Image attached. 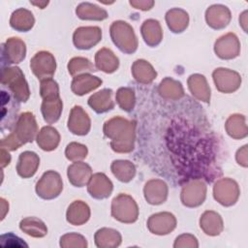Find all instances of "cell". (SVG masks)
<instances>
[{
    "label": "cell",
    "instance_id": "cell-1",
    "mask_svg": "<svg viewBox=\"0 0 248 248\" xmlns=\"http://www.w3.org/2000/svg\"><path fill=\"white\" fill-rule=\"evenodd\" d=\"M104 134L110 139L111 149L118 153H128L134 149L136 139V121L115 116L106 121Z\"/></svg>",
    "mask_w": 248,
    "mask_h": 248
},
{
    "label": "cell",
    "instance_id": "cell-2",
    "mask_svg": "<svg viewBox=\"0 0 248 248\" xmlns=\"http://www.w3.org/2000/svg\"><path fill=\"white\" fill-rule=\"evenodd\" d=\"M2 85L8 86L14 99L17 102H26L30 97L28 83L22 71L18 67L2 68Z\"/></svg>",
    "mask_w": 248,
    "mask_h": 248
},
{
    "label": "cell",
    "instance_id": "cell-3",
    "mask_svg": "<svg viewBox=\"0 0 248 248\" xmlns=\"http://www.w3.org/2000/svg\"><path fill=\"white\" fill-rule=\"evenodd\" d=\"M109 33L113 44L124 53H134L138 48V39L133 27L126 21L117 20L111 23Z\"/></svg>",
    "mask_w": 248,
    "mask_h": 248
},
{
    "label": "cell",
    "instance_id": "cell-4",
    "mask_svg": "<svg viewBox=\"0 0 248 248\" xmlns=\"http://www.w3.org/2000/svg\"><path fill=\"white\" fill-rule=\"evenodd\" d=\"M111 215L122 223H134L139 217V207L136 201L127 194H119L111 202Z\"/></svg>",
    "mask_w": 248,
    "mask_h": 248
},
{
    "label": "cell",
    "instance_id": "cell-5",
    "mask_svg": "<svg viewBox=\"0 0 248 248\" xmlns=\"http://www.w3.org/2000/svg\"><path fill=\"white\" fill-rule=\"evenodd\" d=\"M37 195L44 200L57 198L63 190V182L60 174L55 170L44 172L36 184Z\"/></svg>",
    "mask_w": 248,
    "mask_h": 248
},
{
    "label": "cell",
    "instance_id": "cell-6",
    "mask_svg": "<svg viewBox=\"0 0 248 248\" xmlns=\"http://www.w3.org/2000/svg\"><path fill=\"white\" fill-rule=\"evenodd\" d=\"M240 190L236 181L232 178H221L213 186L214 199L224 206L233 205L239 198Z\"/></svg>",
    "mask_w": 248,
    "mask_h": 248
},
{
    "label": "cell",
    "instance_id": "cell-7",
    "mask_svg": "<svg viewBox=\"0 0 248 248\" xmlns=\"http://www.w3.org/2000/svg\"><path fill=\"white\" fill-rule=\"evenodd\" d=\"M12 133L22 143L31 142L37 138L38 125L36 118L32 112L26 111L18 116Z\"/></svg>",
    "mask_w": 248,
    "mask_h": 248
},
{
    "label": "cell",
    "instance_id": "cell-8",
    "mask_svg": "<svg viewBox=\"0 0 248 248\" xmlns=\"http://www.w3.org/2000/svg\"><path fill=\"white\" fill-rule=\"evenodd\" d=\"M30 68L33 74L40 79L50 78L55 73L56 61L54 56L46 50L37 52L30 60Z\"/></svg>",
    "mask_w": 248,
    "mask_h": 248
},
{
    "label": "cell",
    "instance_id": "cell-9",
    "mask_svg": "<svg viewBox=\"0 0 248 248\" xmlns=\"http://www.w3.org/2000/svg\"><path fill=\"white\" fill-rule=\"evenodd\" d=\"M26 55L25 43L16 37L9 38L1 45V64L4 65L17 64L24 60Z\"/></svg>",
    "mask_w": 248,
    "mask_h": 248
},
{
    "label": "cell",
    "instance_id": "cell-10",
    "mask_svg": "<svg viewBox=\"0 0 248 248\" xmlns=\"http://www.w3.org/2000/svg\"><path fill=\"white\" fill-rule=\"evenodd\" d=\"M206 185L201 179H194L185 184L181 190V202L187 207H197L204 202Z\"/></svg>",
    "mask_w": 248,
    "mask_h": 248
},
{
    "label": "cell",
    "instance_id": "cell-11",
    "mask_svg": "<svg viewBox=\"0 0 248 248\" xmlns=\"http://www.w3.org/2000/svg\"><path fill=\"white\" fill-rule=\"evenodd\" d=\"M212 78L216 88L223 93H232L241 84L240 75L235 71L226 68L215 69L212 73Z\"/></svg>",
    "mask_w": 248,
    "mask_h": 248
},
{
    "label": "cell",
    "instance_id": "cell-12",
    "mask_svg": "<svg viewBox=\"0 0 248 248\" xmlns=\"http://www.w3.org/2000/svg\"><path fill=\"white\" fill-rule=\"evenodd\" d=\"M102 40V30L98 26H81L75 30L73 43L78 49H89Z\"/></svg>",
    "mask_w": 248,
    "mask_h": 248
},
{
    "label": "cell",
    "instance_id": "cell-13",
    "mask_svg": "<svg viewBox=\"0 0 248 248\" xmlns=\"http://www.w3.org/2000/svg\"><path fill=\"white\" fill-rule=\"evenodd\" d=\"M214 51L216 55L225 60L237 57L240 52V42L234 33H227L216 40L214 44Z\"/></svg>",
    "mask_w": 248,
    "mask_h": 248
},
{
    "label": "cell",
    "instance_id": "cell-14",
    "mask_svg": "<svg viewBox=\"0 0 248 248\" xmlns=\"http://www.w3.org/2000/svg\"><path fill=\"white\" fill-rule=\"evenodd\" d=\"M176 227V219L170 212H159L152 214L147 221L148 230L158 235L168 234Z\"/></svg>",
    "mask_w": 248,
    "mask_h": 248
},
{
    "label": "cell",
    "instance_id": "cell-15",
    "mask_svg": "<svg viewBox=\"0 0 248 248\" xmlns=\"http://www.w3.org/2000/svg\"><path fill=\"white\" fill-rule=\"evenodd\" d=\"M231 18L232 15L230 9L221 4L212 5L205 11V20L207 25L216 30L227 27Z\"/></svg>",
    "mask_w": 248,
    "mask_h": 248
},
{
    "label": "cell",
    "instance_id": "cell-16",
    "mask_svg": "<svg viewBox=\"0 0 248 248\" xmlns=\"http://www.w3.org/2000/svg\"><path fill=\"white\" fill-rule=\"evenodd\" d=\"M91 121L86 111L80 106H75L70 112L68 119V129L75 135L84 136L88 134Z\"/></svg>",
    "mask_w": 248,
    "mask_h": 248
},
{
    "label": "cell",
    "instance_id": "cell-17",
    "mask_svg": "<svg viewBox=\"0 0 248 248\" xmlns=\"http://www.w3.org/2000/svg\"><path fill=\"white\" fill-rule=\"evenodd\" d=\"M112 189V182L103 172H97L92 174L89 182L87 183L88 193L92 198L97 200H102L109 197Z\"/></svg>",
    "mask_w": 248,
    "mask_h": 248
},
{
    "label": "cell",
    "instance_id": "cell-18",
    "mask_svg": "<svg viewBox=\"0 0 248 248\" xmlns=\"http://www.w3.org/2000/svg\"><path fill=\"white\" fill-rule=\"evenodd\" d=\"M168 185L162 179H151L145 183L143 188L146 202L153 205L165 202L168 198Z\"/></svg>",
    "mask_w": 248,
    "mask_h": 248
},
{
    "label": "cell",
    "instance_id": "cell-19",
    "mask_svg": "<svg viewBox=\"0 0 248 248\" xmlns=\"http://www.w3.org/2000/svg\"><path fill=\"white\" fill-rule=\"evenodd\" d=\"M67 175L72 185L75 187H83L87 185L92 176V169L84 162H74L68 167Z\"/></svg>",
    "mask_w": 248,
    "mask_h": 248
},
{
    "label": "cell",
    "instance_id": "cell-20",
    "mask_svg": "<svg viewBox=\"0 0 248 248\" xmlns=\"http://www.w3.org/2000/svg\"><path fill=\"white\" fill-rule=\"evenodd\" d=\"M40 165L39 156L33 151L22 152L16 164V171L22 178H29L33 176Z\"/></svg>",
    "mask_w": 248,
    "mask_h": 248
},
{
    "label": "cell",
    "instance_id": "cell-21",
    "mask_svg": "<svg viewBox=\"0 0 248 248\" xmlns=\"http://www.w3.org/2000/svg\"><path fill=\"white\" fill-rule=\"evenodd\" d=\"M191 94L199 101L208 103L210 101V88L204 76L200 74L191 75L187 80Z\"/></svg>",
    "mask_w": 248,
    "mask_h": 248
},
{
    "label": "cell",
    "instance_id": "cell-22",
    "mask_svg": "<svg viewBox=\"0 0 248 248\" xmlns=\"http://www.w3.org/2000/svg\"><path fill=\"white\" fill-rule=\"evenodd\" d=\"M102 79L90 74H84L75 77L71 83L72 91L78 96L85 95L98 88L102 84Z\"/></svg>",
    "mask_w": 248,
    "mask_h": 248
},
{
    "label": "cell",
    "instance_id": "cell-23",
    "mask_svg": "<svg viewBox=\"0 0 248 248\" xmlns=\"http://www.w3.org/2000/svg\"><path fill=\"white\" fill-rule=\"evenodd\" d=\"M90 218V208L82 201L73 202L66 212L67 221L74 226H80L86 223Z\"/></svg>",
    "mask_w": 248,
    "mask_h": 248
},
{
    "label": "cell",
    "instance_id": "cell-24",
    "mask_svg": "<svg viewBox=\"0 0 248 248\" xmlns=\"http://www.w3.org/2000/svg\"><path fill=\"white\" fill-rule=\"evenodd\" d=\"M140 33L143 41L149 46H158L163 39L162 27L157 19L149 18L144 20L140 27Z\"/></svg>",
    "mask_w": 248,
    "mask_h": 248
},
{
    "label": "cell",
    "instance_id": "cell-25",
    "mask_svg": "<svg viewBox=\"0 0 248 248\" xmlns=\"http://www.w3.org/2000/svg\"><path fill=\"white\" fill-rule=\"evenodd\" d=\"M112 93V90L108 88H105L94 93L88 99L89 107L97 113H103L112 109L114 107Z\"/></svg>",
    "mask_w": 248,
    "mask_h": 248
},
{
    "label": "cell",
    "instance_id": "cell-26",
    "mask_svg": "<svg viewBox=\"0 0 248 248\" xmlns=\"http://www.w3.org/2000/svg\"><path fill=\"white\" fill-rule=\"evenodd\" d=\"M200 226L206 234L211 236L220 234L224 229L221 215L213 210H207L202 213L200 219Z\"/></svg>",
    "mask_w": 248,
    "mask_h": 248
},
{
    "label": "cell",
    "instance_id": "cell-27",
    "mask_svg": "<svg viewBox=\"0 0 248 248\" xmlns=\"http://www.w3.org/2000/svg\"><path fill=\"white\" fill-rule=\"evenodd\" d=\"M95 65L96 69L107 74H111L117 70L119 66V59L112 50L103 47L95 54Z\"/></svg>",
    "mask_w": 248,
    "mask_h": 248
},
{
    "label": "cell",
    "instance_id": "cell-28",
    "mask_svg": "<svg viewBox=\"0 0 248 248\" xmlns=\"http://www.w3.org/2000/svg\"><path fill=\"white\" fill-rule=\"evenodd\" d=\"M166 22L168 27L173 33L183 32L189 24V15L180 8H173L166 13Z\"/></svg>",
    "mask_w": 248,
    "mask_h": 248
},
{
    "label": "cell",
    "instance_id": "cell-29",
    "mask_svg": "<svg viewBox=\"0 0 248 248\" xmlns=\"http://www.w3.org/2000/svg\"><path fill=\"white\" fill-rule=\"evenodd\" d=\"M35 23L33 14L24 8H19L13 12L10 18V25L13 29L19 32L29 31Z\"/></svg>",
    "mask_w": 248,
    "mask_h": 248
},
{
    "label": "cell",
    "instance_id": "cell-30",
    "mask_svg": "<svg viewBox=\"0 0 248 248\" xmlns=\"http://www.w3.org/2000/svg\"><path fill=\"white\" fill-rule=\"evenodd\" d=\"M132 75L139 83L148 84L156 78L157 72L148 61L139 59L132 65Z\"/></svg>",
    "mask_w": 248,
    "mask_h": 248
},
{
    "label": "cell",
    "instance_id": "cell-31",
    "mask_svg": "<svg viewBox=\"0 0 248 248\" xmlns=\"http://www.w3.org/2000/svg\"><path fill=\"white\" fill-rule=\"evenodd\" d=\"M36 140L41 149L51 151L58 146L60 142V135L52 126H45L38 133Z\"/></svg>",
    "mask_w": 248,
    "mask_h": 248
},
{
    "label": "cell",
    "instance_id": "cell-32",
    "mask_svg": "<svg viewBox=\"0 0 248 248\" xmlns=\"http://www.w3.org/2000/svg\"><path fill=\"white\" fill-rule=\"evenodd\" d=\"M225 129L228 135L234 140H241L247 137L246 118L243 114L231 115L225 124Z\"/></svg>",
    "mask_w": 248,
    "mask_h": 248
},
{
    "label": "cell",
    "instance_id": "cell-33",
    "mask_svg": "<svg viewBox=\"0 0 248 248\" xmlns=\"http://www.w3.org/2000/svg\"><path fill=\"white\" fill-rule=\"evenodd\" d=\"M76 14L82 20H104L108 17L105 9L89 2L80 3L76 9Z\"/></svg>",
    "mask_w": 248,
    "mask_h": 248
},
{
    "label": "cell",
    "instance_id": "cell-34",
    "mask_svg": "<svg viewBox=\"0 0 248 248\" xmlns=\"http://www.w3.org/2000/svg\"><path fill=\"white\" fill-rule=\"evenodd\" d=\"M159 94L168 100H178L184 96V89L178 80L171 78H165L159 84Z\"/></svg>",
    "mask_w": 248,
    "mask_h": 248
},
{
    "label": "cell",
    "instance_id": "cell-35",
    "mask_svg": "<svg viewBox=\"0 0 248 248\" xmlns=\"http://www.w3.org/2000/svg\"><path fill=\"white\" fill-rule=\"evenodd\" d=\"M63 108V103L60 97L48 100H43L41 106V111L44 116V120L48 123L52 124L56 122L61 115Z\"/></svg>",
    "mask_w": 248,
    "mask_h": 248
},
{
    "label": "cell",
    "instance_id": "cell-36",
    "mask_svg": "<svg viewBox=\"0 0 248 248\" xmlns=\"http://www.w3.org/2000/svg\"><path fill=\"white\" fill-rule=\"evenodd\" d=\"M98 247H117L121 243V234L118 231L108 228L98 230L94 235Z\"/></svg>",
    "mask_w": 248,
    "mask_h": 248
},
{
    "label": "cell",
    "instance_id": "cell-37",
    "mask_svg": "<svg viewBox=\"0 0 248 248\" xmlns=\"http://www.w3.org/2000/svg\"><path fill=\"white\" fill-rule=\"evenodd\" d=\"M113 175L121 182H129L136 175L135 165L128 160H115L110 166Z\"/></svg>",
    "mask_w": 248,
    "mask_h": 248
},
{
    "label": "cell",
    "instance_id": "cell-38",
    "mask_svg": "<svg viewBox=\"0 0 248 248\" xmlns=\"http://www.w3.org/2000/svg\"><path fill=\"white\" fill-rule=\"evenodd\" d=\"M20 230L33 237H44L47 233L46 224L37 217H26L19 222Z\"/></svg>",
    "mask_w": 248,
    "mask_h": 248
},
{
    "label": "cell",
    "instance_id": "cell-39",
    "mask_svg": "<svg viewBox=\"0 0 248 248\" xmlns=\"http://www.w3.org/2000/svg\"><path fill=\"white\" fill-rule=\"evenodd\" d=\"M68 71L72 77H78L84 74L97 71L91 61L85 57H74L68 63Z\"/></svg>",
    "mask_w": 248,
    "mask_h": 248
},
{
    "label": "cell",
    "instance_id": "cell-40",
    "mask_svg": "<svg viewBox=\"0 0 248 248\" xmlns=\"http://www.w3.org/2000/svg\"><path fill=\"white\" fill-rule=\"evenodd\" d=\"M116 102L121 109L131 111L136 104L135 91L130 87H120L115 95Z\"/></svg>",
    "mask_w": 248,
    "mask_h": 248
},
{
    "label": "cell",
    "instance_id": "cell-41",
    "mask_svg": "<svg viewBox=\"0 0 248 248\" xmlns=\"http://www.w3.org/2000/svg\"><path fill=\"white\" fill-rule=\"evenodd\" d=\"M88 150L84 144L73 141L69 143L65 150L66 158L72 162H78L87 156Z\"/></svg>",
    "mask_w": 248,
    "mask_h": 248
},
{
    "label": "cell",
    "instance_id": "cell-42",
    "mask_svg": "<svg viewBox=\"0 0 248 248\" xmlns=\"http://www.w3.org/2000/svg\"><path fill=\"white\" fill-rule=\"evenodd\" d=\"M40 81V95L43 100L54 99L59 97V86L52 78H46Z\"/></svg>",
    "mask_w": 248,
    "mask_h": 248
},
{
    "label": "cell",
    "instance_id": "cell-43",
    "mask_svg": "<svg viewBox=\"0 0 248 248\" xmlns=\"http://www.w3.org/2000/svg\"><path fill=\"white\" fill-rule=\"evenodd\" d=\"M61 237L71 240V242L69 241V242L63 244L61 247H86L87 246L86 239L81 234H78L76 232H71V233H66Z\"/></svg>",
    "mask_w": 248,
    "mask_h": 248
},
{
    "label": "cell",
    "instance_id": "cell-44",
    "mask_svg": "<svg viewBox=\"0 0 248 248\" xmlns=\"http://www.w3.org/2000/svg\"><path fill=\"white\" fill-rule=\"evenodd\" d=\"M1 237L9 239L10 241L4 245V247L6 246H11V247H28V244L25 243L21 238H19L18 236H16V234H14L13 232H8V233H4L1 235Z\"/></svg>",
    "mask_w": 248,
    "mask_h": 248
},
{
    "label": "cell",
    "instance_id": "cell-45",
    "mask_svg": "<svg viewBox=\"0 0 248 248\" xmlns=\"http://www.w3.org/2000/svg\"><path fill=\"white\" fill-rule=\"evenodd\" d=\"M129 4L135 9L141 11H148L154 6V1L152 0H131Z\"/></svg>",
    "mask_w": 248,
    "mask_h": 248
},
{
    "label": "cell",
    "instance_id": "cell-46",
    "mask_svg": "<svg viewBox=\"0 0 248 248\" xmlns=\"http://www.w3.org/2000/svg\"><path fill=\"white\" fill-rule=\"evenodd\" d=\"M235 159L238 165L246 168L248 166V156H247V145H243L236 151Z\"/></svg>",
    "mask_w": 248,
    "mask_h": 248
},
{
    "label": "cell",
    "instance_id": "cell-47",
    "mask_svg": "<svg viewBox=\"0 0 248 248\" xmlns=\"http://www.w3.org/2000/svg\"><path fill=\"white\" fill-rule=\"evenodd\" d=\"M11 162V156L9 152L5 148H1V166L2 168H5L8 166Z\"/></svg>",
    "mask_w": 248,
    "mask_h": 248
},
{
    "label": "cell",
    "instance_id": "cell-48",
    "mask_svg": "<svg viewBox=\"0 0 248 248\" xmlns=\"http://www.w3.org/2000/svg\"><path fill=\"white\" fill-rule=\"evenodd\" d=\"M239 25H241V27L243 28L244 32H247V11H244L240 16H239Z\"/></svg>",
    "mask_w": 248,
    "mask_h": 248
},
{
    "label": "cell",
    "instance_id": "cell-49",
    "mask_svg": "<svg viewBox=\"0 0 248 248\" xmlns=\"http://www.w3.org/2000/svg\"><path fill=\"white\" fill-rule=\"evenodd\" d=\"M1 208H2V217H1V220H3V219L5 218L6 212L9 211V204H8V202H7L3 198H1Z\"/></svg>",
    "mask_w": 248,
    "mask_h": 248
},
{
    "label": "cell",
    "instance_id": "cell-50",
    "mask_svg": "<svg viewBox=\"0 0 248 248\" xmlns=\"http://www.w3.org/2000/svg\"><path fill=\"white\" fill-rule=\"evenodd\" d=\"M30 3L36 7H39L40 9H45L47 5H48V1H39V2H34V1H30Z\"/></svg>",
    "mask_w": 248,
    "mask_h": 248
}]
</instances>
